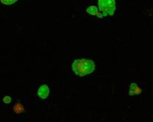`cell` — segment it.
Listing matches in <instances>:
<instances>
[{
	"mask_svg": "<svg viewBox=\"0 0 153 122\" xmlns=\"http://www.w3.org/2000/svg\"><path fill=\"white\" fill-rule=\"evenodd\" d=\"M72 69L76 75L85 76L92 74L95 70V64L92 59H75L72 64Z\"/></svg>",
	"mask_w": 153,
	"mask_h": 122,
	"instance_id": "cell-1",
	"label": "cell"
},
{
	"mask_svg": "<svg viewBox=\"0 0 153 122\" xmlns=\"http://www.w3.org/2000/svg\"><path fill=\"white\" fill-rule=\"evenodd\" d=\"M98 9L100 18L110 15L112 16L116 10L115 0H98Z\"/></svg>",
	"mask_w": 153,
	"mask_h": 122,
	"instance_id": "cell-2",
	"label": "cell"
},
{
	"mask_svg": "<svg viewBox=\"0 0 153 122\" xmlns=\"http://www.w3.org/2000/svg\"><path fill=\"white\" fill-rule=\"evenodd\" d=\"M50 94V88L46 84L42 85L37 91V95L39 98L42 99H45L48 97Z\"/></svg>",
	"mask_w": 153,
	"mask_h": 122,
	"instance_id": "cell-3",
	"label": "cell"
},
{
	"mask_svg": "<svg viewBox=\"0 0 153 122\" xmlns=\"http://www.w3.org/2000/svg\"><path fill=\"white\" fill-rule=\"evenodd\" d=\"M142 92L141 89L138 87L137 84L132 83L131 84L130 88V92H129V94L130 96H134L137 95V94H140V93Z\"/></svg>",
	"mask_w": 153,
	"mask_h": 122,
	"instance_id": "cell-4",
	"label": "cell"
},
{
	"mask_svg": "<svg viewBox=\"0 0 153 122\" xmlns=\"http://www.w3.org/2000/svg\"><path fill=\"white\" fill-rule=\"evenodd\" d=\"M86 12L90 14H92V15H94V16H97V17L100 18V13L99 12V9H98L96 6L89 7L87 9Z\"/></svg>",
	"mask_w": 153,
	"mask_h": 122,
	"instance_id": "cell-5",
	"label": "cell"
},
{
	"mask_svg": "<svg viewBox=\"0 0 153 122\" xmlns=\"http://www.w3.org/2000/svg\"><path fill=\"white\" fill-rule=\"evenodd\" d=\"M17 0H1V3L5 5H11L12 4L15 3Z\"/></svg>",
	"mask_w": 153,
	"mask_h": 122,
	"instance_id": "cell-6",
	"label": "cell"
},
{
	"mask_svg": "<svg viewBox=\"0 0 153 122\" xmlns=\"http://www.w3.org/2000/svg\"><path fill=\"white\" fill-rule=\"evenodd\" d=\"M3 101H4V103H5V104H10L11 101H12V98L9 96H4L3 99Z\"/></svg>",
	"mask_w": 153,
	"mask_h": 122,
	"instance_id": "cell-7",
	"label": "cell"
}]
</instances>
